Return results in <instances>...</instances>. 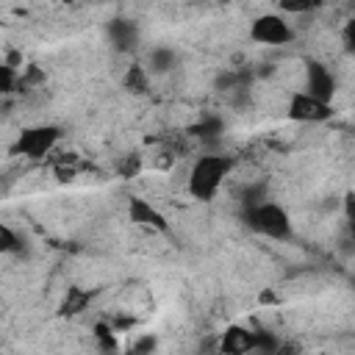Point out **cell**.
<instances>
[{
    "label": "cell",
    "mask_w": 355,
    "mask_h": 355,
    "mask_svg": "<svg viewBox=\"0 0 355 355\" xmlns=\"http://www.w3.org/2000/svg\"><path fill=\"white\" fill-rule=\"evenodd\" d=\"M236 166V158L227 153H202L194 158L189 178H186V189L194 200L200 202H211L216 197V191L222 189V183L230 178Z\"/></svg>",
    "instance_id": "1"
},
{
    "label": "cell",
    "mask_w": 355,
    "mask_h": 355,
    "mask_svg": "<svg viewBox=\"0 0 355 355\" xmlns=\"http://www.w3.org/2000/svg\"><path fill=\"white\" fill-rule=\"evenodd\" d=\"M244 222L250 230H255L258 236L272 239V241H286L291 236V219H288L286 208L277 202H269V200L250 202V208L244 211Z\"/></svg>",
    "instance_id": "2"
},
{
    "label": "cell",
    "mask_w": 355,
    "mask_h": 355,
    "mask_svg": "<svg viewBox=\"0 0 355 355\" xmlns=\"http://www.w3.org/2000/svg\"><path fill=\"white\" fill-rule=\"evenodd\" d=\"M58 139H61V128L58 125H33V128H25L17 136L11 153L22 155V158H31V161H39L47 153H53Z\"/></svg>",
    "instance_id": "3"
},
{
    "label": "cell",
    "mask_w": 355,
    "mask_h": 355,
    "mask_svg": "<svg viewBox=\"0 0 355 355\" xmlns=\"http://www.w3.org/2000/svg\"><path fill=\"white\" fill-rule=\"evenodd\" d=\"M286 114L288 119L294 122H302V125H319V122H327L333 119V103H324L302 89H294L288 94V105H286Z\"/></svg>",
    "instance_id": "4"
},
{
    "label": "cell",
    "mask_w": 355,
    "mask_h": 355,
    "mask_svg": "<svg viewBox=\"0 0 355 355\" xmlns=\"http://www.w3.org/2000/svg\"><path fill=\"white\" fill-rule=\"evenodd\" d=\"M250 39L255 44H266V47H283L291 44L294 39V28L286 22V17L280 14H261L250 22Z\"/></svg>",
    "instance_id": "5"
},
{
    "label": "cell",
    "mask_w": 355,
    "mask_h": 355,
    "mask_svg": "<svg viewBox=\"0 0 355 355\" xmlns=\"http://www.w3.org/2000/svg\"><path fill=\"white\" fill-rule=\"evenodd\" d=\"M128 219L139 227H147V230H155V233H169V219L153 202H147L144 197H133L128 202Z\"/></svg>",
    "instance_id": "6"
},
{
    "label": "cell",
    "mask_w": 355,
    "mask_h": 355,
    "mask_svg": "<svg viewBox=\"0 0 355 355\" xmlns=\"http://www.w3.org/2000/svg\"><path fill=\"white\" fill-rule=\"evenodd\" d=\"M302 92L324 100V103H333V94H336V80H333V72L319 64V61H308L305 64V86Z\"/></svg>",
    "instance_id": "7"
},
{
    "label": "cell",
    "mask_w": 355,
    "mask_h": 355,
    "mask_svg": "<svg viewBox=\"0 0 355 355\" xmlns=\"http://www.w3.org/2000/svg\"><path fill=\"white\" fill-rule=\"evenodd\" d=\"M255 341H258V333L244 327V324H230L222 338H219V349L222 352H230V355H244V352H252L255 349Z\"/></svg>",
    "instance_id": "8"
},
{
    "label": "cell",
    "mask_w": 355,
    "mask_h": 355,
    "mask_svg": "<svg viewBox=\"0 0 355 355\" xmlns=\"http://www.w3.org/2000/svg\"><path fill=\"white\" fill-rule=\"evenodd\" d=\"M89 302H92V294H89L86 288L69 286L67 294H64V300H61V313H64V316H78L80 311L89 308Z\"/></svg>",
    "instance_id": "9"
},
{
    "label": "cell",
    "mask_w": 355,
    "mask_h": 355,
    "mask_svg": "<svg viewBox=\"0 0 355 355\" xmlns=\"http://www.w3.org/2000/svg\"><path fill=\"white\" fill-rule=\"evenodd\" d=\"M125 89L128 92H133V94H144L147 89H150V72L144 69V67H139V64H133V67H128V72H125Z\"/></svg>",
    "instance_id": "10"
},
{
    "label": "cell",
    "mask_w": 355,
    "mask_h": 355,
    "mask_svg": "<svg viewBox=\"0 0 355 355\" xmlns=\"http://www.w3.org/2000/svg\"><path fill=\"white\" fill-rule=\"evenodd\" d=\"M322 6H324V0H277V8L288 17H302V14H311Z\"/></svg>",
    "instance_id": "11"
},
{
    "label": "cell",
    "mask_w": 355,
    "mask_h": 355,
    "mask_svg": "<svg viewBox=\"0 0 355 355\" xmlns=\"http://www.w3.org/2000/svg\"><path fill=\"white\" fill-rule=\"evenodd\" d=\"M111 36L116 39V44H119V47H130V42L136 39V28H133V25H128L125 19H119V22H114V25H111Z\"/></svg>",
    "instance_id": "12"
},
{
    "label": "cell",
    "mask_w": 355,
    "mask_h": 355,
    "mask_svg": "<svg viewBox=\"0 0 355 355\" xmlns=\"http://www.w3.org/2000/svg\"><path fill=\"white\" fill-rule=\"evenodd\" d=\"M14 92H17V69L0 61V97L14 94Z\"/></svg>",
    "instance_id": "13"
},
{
    "label": "cell",
    "mask_w": 355,
    "mask_h": 355,
    "mask_svg": "<svg viewBox=\"0 0 355 355\" xmlns=\"http://www.w3.org/2000/svg\"><path fill=\"white\" fill-rule=\"evenodd\" d=\"M17 247H19V239H17V233L6 225V222H0V255H8V252H17Z\"/></svg>",
    "instance_id": "14"
},
{
    "label": "cell",
    "mask_w": 355,
    "mask_h": 355,
    "mask_svg": "<svg viewBox=\"0 0 355 355\" xmlns=\"http://www.w3.org/2000/svg\"><path fill=\"white\" fill-rule=\"evenodd\" d=\"M94 336L100 338V347H103V349H114V347H116L114 330H111L108 324H97V327H94Z\"/></svg>",
    "instance_id": "15"
},
{
    "label": "cell",
    "mask_w": 355,
    "mask_h": 355,
    "mask_svg": "<svg viewBox=\"0 0 355 355\" xmlns=\"http://www.w3.org/2000/svg\"><path fill=\"white\" fill-rule=\"evenodd\" d=\"M136 172H139V158L128 155V158H125V164H122V175H125V178H133Z\"/></svg>",
    "instance_id": "16"
},
{
    "label": "cell",
    "mask_w": 355,
    "mask_h": 355,
    "mask_svg": "<svg viewBox=\"0 0 355 355\" xmlns=\"http://www.w3.org/2000/svg\"><path fill=\"white\" fill-rule=\"evenodd\" d=\"M258 302H261V305H275V302H277V297H275V291H261Z\"/></svg>",
    "instance_id": "17"
}]
</instances>
